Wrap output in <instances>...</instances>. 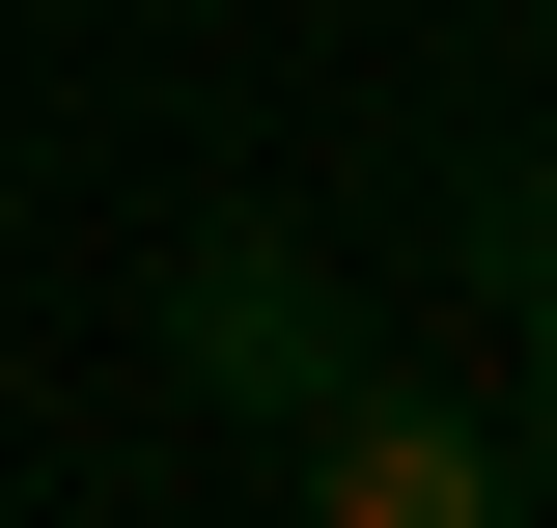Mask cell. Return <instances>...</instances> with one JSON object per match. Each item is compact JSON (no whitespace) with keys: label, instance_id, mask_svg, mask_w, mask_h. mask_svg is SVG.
I'll return each instance as SVG.
<instances>
[{"label":"cell","instance_id":"obj_1","mask_svg":"<svg viewBox=\"0 0 557 528\" xmlns=\"http://www.w3.org/2000/svg\"><path fill=\"white\" fill-rule=\"evenodd\" d=\"M196 390L307 445V417L362 390V334H335V278H307V251H196Z\"/></svg>","mask_w":557,"mask_h":528},{"label":"cell","instance_id":"obj_2","mask_svg":"<svg viewBox=\"0 0 557 528\" xmlns=\"http://www.w3.org/2000/svg\"><path fill=\"white\" fill-rule=\"evenodd\" d=\"M307 501H335V528H474V501H502V417L335 390V417H307Z\"/></svg>","mask_w":557,"mask_h":528},{"label":"cell","instance_id":"obj_3","mask_svg":"<svg viewBox=\"0 0 557 528\" xmlns=\"http://www.w3.org/2000/svg\"><path fill=\"white\" fill-rule=\"evenodd\" d=\"M530 334H557V306H530ZM530 473H557V362H530Z\"/></svg>","mask_w":557,"mask_h":528}]
</instances>
